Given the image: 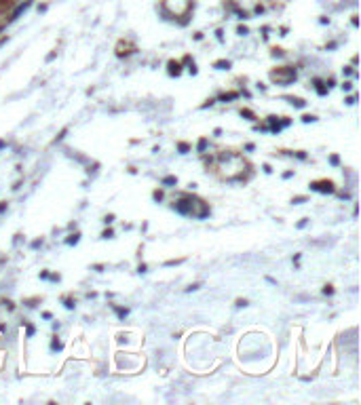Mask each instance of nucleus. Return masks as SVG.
Returning a JSON list of instances; mask_svg holds the SVG:
<instances>
[{"label": "nucleus", "instance_id": "nucleus-31", "mask_svg": "<svg viewBox=\"0 0 361 405\" xmlns=\"http://www.w3.org/2000/svg\"><path fill=\"white\" fill-rule=\"evenodd\" d=\"M296 159H300V161H306V152H296Z\"/></svg>", "mask_w": 361, "mask_h": 405}, {"label": "nucleus", "instance_id": "nucleus-2", "mask_svg": "<svg viewBox=\"0 0 361 405\" xmlns=\"http://www.w3.org/2000/svg\"><path fill=\"white\" fill-rule=\"evenodd\" d=\"M188 203H190L188 216H193V217H196V219H205V217L209 216V207H207V203H205L203 198L188 194Z\"/></svg>", "mask_w": 361, "mask_h": 405}, {"label": "nucleus", "instance_id": "nucleus-28", "mask_svg": "<svg viewBox=\"0 0 361 405\" xmlns=\"http://www.w3.org/2000/svg\"><path fill=\"white\" fill-rule=\"evenodd\" d=\"M237 34H241V36H243V34H247V27H245V26H239V27H237Z\"/></svg>", "mask_w": 361, "mask_h": 405}, {"label": "nucleus", "instance_id": "nucleus-4", "mask_svg": "<svg viewBox=\"0 0 361 405\" xmlns=\"http://www.w3.org/2000/svg\"><path fill=\"white\" fill-rule=\"evenodd\" d=\"M268 131H273V133H279L283 127H289L292 125V120L289 118H277V116H268Z\"/></svg>", "mask_w": 361, "mask_h": 405}, {"label": "nucleus", "instance_id": "nucleus-11", "mask_svg": "<svg viewBox=\"0 0 361 405\" xmlns=\"http://www.w3.org/2000/svg\"><path fill=\"white\" fill-rule=\"evenodd\" d=\"M112 310H114V312H116V315H118V319H125L127 315H129V310H127V308H120V306H114V304H112Z\"/></svg>", "mask_w": 361, "mask_h": 405}, {"label": "nucleus", "instance_id": "nucleus-19", "mask_svg": "<svg viewBox=\"0 0 361 405\" xmlns=\"http://www.w3.org/2000/svg\"><path fill=\"white\" fill-rule=\"evenodd\" d=\"M102 237H104V239H112V237H114V232H112V228H108V230L102 232Z\"/></svg>", "mask_w": 361, "mask_h": 405}, {"label": "nucleus", "instance_id": "nucleus-17", "mask_svg": "<svg viewBox=\"0 0 361 405\" xmlns=\"http://www.w3.org/2000/svg\"><path fill=\"white\" fill-rule=\"evenodd\" d=\"M317 120V116H313V114H304L302 116V123H315Z\"/></svg>", "mask_w": 361, "mask_h": 405}, {"label": "nucleus", "instance_id": "nucleus-29", "mask_svg": "<svg viewBox=\"0 0 361 405\" xmlns=\"http://www.w3.org/2000/svg\"><path fill=\"white\" fill-rule=\"evenodd\" d=\"M40 245H42V239H36V241H34V243H32V249H38Z\"/></svg>", "mask_w": 361, "mask_h": 405}, {"label": "nucleus", "instance_id": "nucleus-27", "mask_svg": "<svg viewBox=\"0 0 361 405\" xmlns=\"http://www.w3.org/2000/svg\"><path fill=\"white\" fill-rule=\"evenodd\" d=\"M355 102H357V95H351V97H346V104H349V106H353Z\"/></svg>", "mask_w": 361, "mask_h": 405}, {"label": "nucleus", "instance_id": "nucleus-15", "mask_svg": "<svg viewBox=\"0 0 361 405\" xmlns=\"http://www.w3.org/2000/svg\"><path fill=\"white\" fill-rule=\"evenodd\" d=\"M178 150H180L182 154L190 152V144H186V141H180V144H178Z\"/></svg>", "mask_w": 361, "mask_h": 405}, {"label": "nucleus", "instance_id": "nucleus-24", "mask_svg": "<svg viewBox=\"0 0 361 405\" xmlns=\"http://www.w3.org/2000/svg\"><path fill=\"white\" fill-rule=\"evenodd\" d=\"M63 304H66V308H74V300H70V297H66Z\"/></svg>", "mask_w": 361, "mask_h": 405}, {"label": "nucleus", "instance_id": "nucleus-18", "mask_svg": "<svg viewBox=\"0 0 361 405\" xmlns=\"http://www.w3.org/2000/svg\"><path fill=\"white\" fill-rule=\"evenodd\" d=\"M152 198H154V201H163V190H154V192H152Z\"/></svg>", "mask_w": 361, "mask_h": 405}, {"label": "nucleus", "instance_id": "nucleus-16", "mask_svg": "<svg viewBox=\"0 0 361 405\" xmlns=\"http://www.w3.org/2000/svg\"><path fill=\"white\" fill-rule=\"evenodd\" d=\"M79 239H81V234H79V232L70 234V239H68V245H76V243H79Z\"/></svg>", "mask_w": 361, "mask_h": 405}, {"label": "nucleus", "instance_id": "nucleus-6", "mask_svg": "<svg viewBox=\"0 0 361 405\" xmlns=\"http://www.w3.org/2000/svg\"><path fill=\"white\" fill-rule=\"evenodd\" d=\"M313 87H315V91H317V93H319V95H328V84H325L323 81H319V78H313Z\"/></svg>", "mask_w": 361, "mask_h": 405}, {"label": "nucleus", "instance_id": "nucleus-39", "mask_svg": "<svg viewBox=\"0 0 361 405\" xmlns=\"http://www.w3.org/2000/svg\"><path fill=\"white\" fill-rule=\"evenodd\" d=\"M4 146H6V144H4V139H0V150H2Z\"/></svg>", "mask_w": 361, "mask_h": 405}, {"label": "nucleus", "instance_id": "nucleus-12", "mask_svg": "<svg viewBox=\"0 0 361 405\" xmlns=\"http://www.w3.org/2000/svg\"><path fill=\"white\" fill-rule=\"evenodd\" d=\"M241 116L247 118V120H256V114H253L250 108H243V110H241Z\"/></svg>", "mask_w": 361, "mask_h": 405}, {"label": "nucleus", "instance_id": "nucleus-20", "mask_svg": "<svg viewBox=\"0 0 361 405\" xmlns=\"http://www.w3.org/2000/svg\"><path fill=\"white\" fill-rule=\"evenodd\" d=\"M283 55H285L283 49H273V57H283Z\"/></svg>", "mask_w": 361, "mask_h": 405}, {"label": "nucleus", "instance_id": "nucleus-35", "mask_svg": "<svg viewBox=\"0 0 361 405\" xmlns=\"http://www.w3.org/2000/svg\"><path fill=\"white\" fill-rule=\"evenodd\" d=\"M199 287H201V285H199V283H194V285H190V287H188L186 291H194V289H199Z\"/></svg>", "mask_w": 361, "mask_h": 405}, {"label": "nucleus", "instance_id": "nucleus-22", "mask_svg": "<svg viewBox=\"0 0 361 405\" xmlns=\"http://www.w3.org/2000/svg\"><path fill=\"white\" fill-rule=\"evenodd\" d=\"M235 306H237V308H243V306H247V300H241V297H239V300L235 302Z\"/></svg>", "mask_w": 361, "mask_h": 405}, {"label": "nucleus", "instance_id": "nucleus-5", "mask_svg": "<svg viewBox=\"0 0 361 405\" xmlns=\"http://www.w3.org/2000/svg\"><path fill=\"white\" fill-rule=\"evenodd\" d=\"M167 72H169V76H180L182 74V63L175 61V59H169L167 61Z\"/></svg>", "mask_w": 361, "mask_h": 405}, {"label": "nucleus", "instance_id": "nucleus-30", "mask_svg": "<svg viewBox=\"0 0 361 405\" xmlns=\"http://www.w3.org/2000/svg\"><path fill=\"white\" fill-rule=\"evenodd\" d=\"M330 162H332V165H338V162H340V159H338V156L334 154V156H330Z\"/></svg>", "mask_w": 361, "mask_h": 405}, {"label": "nucleus", "instance_id": "nucleus-13", "mask_svg": "<svg viewBox=\"0 0 361 405\" xmlns=\"http://www.w3.org/2000/svg\"><path fill=\"white\" fill-rule=\"evenodd\" d=\"M61 348H63L61 340H59L57 336H55V338H53V342H51V351H55V352H57V351H61Z\"/></svg>", "mask_w": 361, "mask_h": 405}, {"label": "nucleus", "instance_id": "nucleus-10", "mask_svg": "<svg viewBox=\"0 0 361 405\" xmlns=\"http://www.w3.org/2000/svg\"><path fill=\"white\" fill-rule=\"evenodd\" d=\"M287 102L292 104V106H296V108H304V106H306V102H304V99H300V97H287Z\"/></svg>", "mask_w": 361, "mask_h": 405}, {"label": "nucleus", "instance_id": "nucleus-32", "mask_svg": "<svg viewBox=\"0 0 361 405\" xmlns=\"http://www.w3.org/2000/svg\"><path fill=\"white\" fill-rule=\"evenodd\" d=\"M4 304H6V308H9V310H15V304H13L11 300H4Z\"/></svg>", "mask_w": 361, "mask_h": 405}, {"label": "nucleus", "instance_id": "nucleus-8", "mask_svg": "<svg viewBox=\"0 0 361 405\" xmlns=\"http://www.w3.org/2000/svg\"><path fill=\"white\" fill-rule=\"evenodd\" d=\"M214 68H216V70H230V61H228V59H218V61L214 63Z\"/></svg>", "mask_w": 361, "mask_h": 405}, {"label": "nucleus", "instance_id": "nucleus-36", "mask_svg": "<svg viewBox=\"0 0 361 405\" xmlns=\"http://www.w3.org/2000/svg\"><path fill=\"white\" fill-rule=\"evenodd\" d=\"M262 169H264V171H266V173H273V167H271V165H264V167H262Z\"/></svg>", "mask_w": 361, "mask_h": 405}, {"label": "nucleus", "instance_id": "nucleus-1", "mask_svg": "<svg viewBox=\"0 0 361 405\" xmlns=\"http://www.w3.org/2000/svg\"><path fill=\"white\" fill-rule=\"evenodd\" d=\"M271 81L287 87V84H292L296 81V68L283 66V68H277V70H271Z\"/></svg>", "mask_w": 361, "mask_h": 405}, {"label": "nucleus", "instance_id": "nucleus-37", "mask_svg": "<svg viewBox=\"0 0 361 405\" xmlns=\"http://www.w3.org/2000/svg\"><path fill=\"white\" fill-rule=\"evenodd\" d=\"M292 175H294V171H285V173H283V177H285V180H289Z\"/></svg>", "mask_w": 361, "mask_h": 405}, {"label": "nucleus", "instance_id": "nucleus-7", "mask_svg": "<svg viewBox=\"0 0 361 405\" xmlns=\"http://www.w3.org/2000/svg\"><path fill=\"white\" fill-rule=\"evenodd\" d=\"M239 95H241L239 91H228V93H222L218 99H220V102H232V99H237Z\"/></svg>", "mask_w": 361, "mask_h": 405}, {"label": "nucleus", "instance_id": "nucleus-38", "mask_svg": "<svg viewBox=\"0 0 361 405\" xmlns=\"http://www.w3.org/2000/svg\"><path fill=\"white\" fill-rule=\"evenodd\" d=\"M4 209H6V203H0V213H4Z\"/></svg>", "mask_w": 361, "mask_h": 405}, {"label": "nucleus", "instance_id": "nucleus-14", "mask_svg": "<svg viewBox=\"0 0 361 405\" xmlns=\"http://www.w3.org/2000/svg\"><path fill=\"white\" fill-rule=\"evenodd\" d=\"M205 148H207V137H201L199 144H196V150L199 152H205Z\"/></svg>", "mask_w": 361, "mask_h": 405}, {"label": "nucleus", "instance_id": "nucleus-34", "mask_svg": "<svg viewBox=\"0 0 361 405\" xmlns=\"http://www.w3.org/2000/svg\"><path fill=\"white\" fill-rule=\"evenodd\" d=\"M26 333H28V336H34V327H32V325H28V329H26Z\"/></svg>", "mask_w": 361, "mask_h": 405}, {"label": "nucleus", "instance_id": "nucleus-25", "mask_svg": "<svg viewBox=\"0 0 361 405\" xmlns=\"http://www.w3.org/2000/svg\"><path fill=\"white\" fill-rule=\"evenodd\" d=\"M104 222H106V224H112V222H114V216H112V213H108V216L104 217Z\"/></svg>", "mask_w": 361, "mask_h": 405}, {"label": "nucleus", "instance_id": "nucleus-33", "mask_svg": "<svg viewBox=\"0 0 361 405\" xmlns=\"http://www.w3.org/2000/svg\"><path fill=\"white\" fill-rule=\"evenodd\" d=\"M214 104H216V99H207V102H205L201 108H207V106H214Z\"/></svg>", "mask_w": 361, "mask_h": 405}, {"label": "nucleus", "instance_id": "nucleus-3", "mask_svg": "<svg viewBox=\"0 0 361 405\" xmlns=\"http://www.w3.org/2000/svg\"><path fill=\"white\" fill-rule=\"evenodd\" d=\"M310 190H315V192H321V194H334L336 192V186L332 180H317L310 184Z\"/></svg>", "mask_w": 361, "mask_h": 405}, {"label": "nucleus", "instance_id": "nucleus-26", "mask_svg": "<svg viewBox=\"0 0 361 405\" xmlns=\"http://www.w3.org/2000/svg\"><path fill=\"white\" fill-rule=\"evenodd\" d=\"M342 89H344V91H351V89H353V82L344 81V82H342Z\"/></svg>", "mask_w": 361, "mask_h": 405}, {"label": "nucleus", "instance_id": "nucleus-23", "mask_svg": "<svg viewBox=\"0 0 361 405\" xmlns=\"http://www.w3.org/2000/svg\"><path fill=\"white\" fill-rule=\"evenodd\" d=\"M304 201H306V196H294V201H292V203L300 205V203H304Z\"/></svg>", "mask_w": 361, "mask_h": 405}, {"label": "nucleus", "instance_id": "nucleus-21", "mask_svg": "<svg viewBox=\"0 0 361 405\" xmlns=\"http://www.w3.org/2000/svg\"><path fill=\"white\" fill-rule=\"evenodd\" d=\"M323 294H325V296H332V294H334V287H332V285H325V287H323Z\"/></svg>", "mask_w": 361, "mask_h": 405}, {"label": "nucleus", "instance_id": "nucleus-9", "mask_svg": "<svg viewBox=\"0 0 361 405\" xmlns=\"http://www.w3.org/2000/svg\"><path fill=\"white\" fill-rule=\"evenodd\" d=\"M163 186H178V177H175V175L163 177Z\"/></svg>", "mask_w": 361, "mask_h": 405}]
</instances>
